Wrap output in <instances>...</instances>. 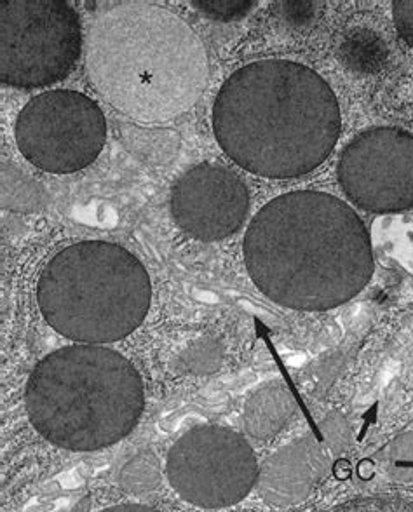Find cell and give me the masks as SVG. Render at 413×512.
Instances as JSON below:
<instances>
[{
  "label": "cell",
  "instance_id": "obj_1",
  "mask_svg": "<svg viewBox=\"0 0 413 512\" xmlns=\"http://www.w3.org/2000/svg\"><path fill=\"white\" fill-rule=\"evenodd\" d=\"M244 263L260 293L295 310L353 300L373 276L372 239L339 197L298 190L272 199L244 236Z\"/></svg>",
  "mask_w": 413,
  "mask_h": 512
},
{
  "label": "cell",
  "instance_id": "obj_2",
  "mask_svg": "<svg viewBox=\"0 0 413 512\" xmlns=\"http://www.w3.org/2000/svg\"><path fill=\"white\" fill-rule=\"evenodd\" d=\"M342 117L321 75L288 60L239 68L218 91L213 131L237 166L271 180L309 175L339 142Z\"/></svg>",
  "mask_w": 413,
  "mask_h": 512
},
{
  "label": "cell",
  "instance_id": "obj_3",
  "mask_svg": "<svg viewBox=\"0 0 413 512\" xmlns=\"http://www.w3.org/2000/svg\"><path fill=\"white\" fill-rule=\"evenodd\" d=\"M86 65L103 100L140 124H164L187 114L210 77L199 35L152 2H114L96 11Z\"/></svg>",
  "mask_w": 413,
  "mask_h": 512
},
{
  "label": "cell",
  "instance_id": "obj_4",
  "mask_svg": "<svg viewBox=\"0 0 413 512\" xmlns=\"http://www.w3.org/2000/svg\"><path fill=\"white\" fill-rule=\"evenodd\" d=\"M25 398L35 431L70 452L116 445L135 429L145 405L135 366L98 345L51 352L28 378Z\"/></svg>",
  "mask_w": 413,
  "mask_h": 512
},
{
  "label": "cell",
  "instance_id": "obj_5",
  "mask_svg": "<svg viewBox=\"0 0 413 512\" xmlns=\"http://www.w3.org/2000/svg\"><path fill=\"white\" fill-rule=\"evenodd\" d=\"M147 269L119 244L82 241L42 270L37 304L53 330L79 344H114L149 314Z\"/></svg>",
  "mask_w": 413,
  "mask_h": 512
},
{
  "label": "cell",
  "instance_id": "obj_6",
  "mask_svg": "<svg viewBox=\"0 0 413 512\" xmlns=\"http://www.w3.org/2000/svg\"><path fill=\"white\" fill-rule=\"evenodd\" d=\"M81 49V18L65 0L0 2L2 84L35 89L63 81Z\"/></svg>",
  "mask_w": 413,
  "mask_h": 512
},
{
  "label": "cell",
  "instance_id": "obj_7",
  "mask_svg": "<svg viewBox=\"0 0 413 512\" xmlns=\"http://www.w3.org/2000/svg\"><path fill=\"white\" fill-rule=\"evenodd\" d=\"M16 145L35 168L70 175L88 168L107 142L102 108L72 89L37 95L16 119Z\"/></svg>",
  "mask_w": 413,
  "mask_h": 512
},
{
  "label": "cell",
  "instance_id": "obj_8",
  "mask_svg": "<svg viewBox=\"0 0 413 512\" xmlns=\"http://www.w3.org/2000/svg\"><path fill=\"white\" fill-rule=\"evenodd\" d=\"M166 472L183 500L204 509H224L248 497L260 469L257 455L239 432L203 425L173 445Z\"/></svg>",
  "mask_w": 413,
  "mask_h": 512
},
{
  "label": "cell",
  "instance_id": "obj_9",
  "mask_svg": "<svg viewBox=\"0 0 413 512\" xmlns=\"http://www.w3.org/2000/svg\"><path fill=\"white\" fill-rule=\"evenodd\" d=\"M340 187L359 208L398 213L413 208V135L373 128L347 145L340 157Z\"/></svg>",
  "mask_w": 413,
  "mask_h": 512
},
{
  "label": "cell",
  "instance_id": "obj_10",
  "mask_svg": "<svg viewBox=\"0 0 413 512\" xmlns=\"http://www.w3.org/2000/svg\"><path fill=\"white\" fill-rule=\"evenodd\" d=\"M250 209V194L232 169L199 164L178 178L171 190V213L190 237L213 243L236 234Z\"/></svg>",
  "mask_w": 413,
  "mask_h": 512
},
{
  "label": "cell",
  "instance_id": "obj_11",
  "mask_svg": "<svg viewBox=\"0 0 413 512\" xmlns=\"http://www.w3.org/2000/svg\"><path fill=\"white\" fill-rule=\"evenodd\" d=\"M323 455L312 441H295L265 462L258 488L272 504H293L311 493L321 474Z\"/></svg>",
  "mask_w": 413,
  "mask_h": 512
},
{
  "label": "cell",
  "instance_id": "obj_12",
  "mask_svg": "<svg viewBox=\"0 0 413 512\" xmlns=\"http://www.w3.org/2000/svg\"><path fill=\"white\" fill-rule=\"evenodd\" d=\"M293 408L292 398L286 392L265 389L258 392L257 398L251 399L244 422L255 438H269L283 429Z\"/></svg>",
  "mask_w": 413,
  "mask_h": 512
},
{
  "label": "cell",
  "instance_id": "obj_13",
  "mask_svg": "<svg viewBox=\"0 0 413 512\" xmlns=\"http://www.w3.org/2000/svg\"><path fill=\"white\" fill-rule=\"evenodd\" d=\"M192 6L201 9L203 13L210 14L215 20L231 21L241 18L248 13L253 2L243 0H203V2H192Z\"/></svg>",
  "mask_w": 413,
  "mask_h": 512
},
{
  "label": "cell",
  "instance_id": "obj_14",
  "mask_svg": "<svg viewBox=\"0 0 413 512\" xmlns=\"http://www.w3.org/2000/svg\"><path fill=\"white\" fill-rule=\"evenodd\" d=\"M393 16L401 39L413 49V0L393 2Z\"/></svg>",
  "mask_w": 413,
  "mask_h": 512
},
{
  "label": "cell",
  "instance_id": "obj_15",
  "mask_svg": "<svg viewBox=\"0 0 413 512\" xmlns=\"http://www.w3.org/2000/svg\"><path fill=\"white\" fill-rule=\"evenodd\" d=\"M394 460L398 462L400 478L413 481V432L394 443Z\"/></svg>",
  "mask_w": 413,
  "mask_h": 512
},
{
  "label": "cell",
  "instance_id": "obj_16",
  "mask_svg": "<svg viewBox=\"0 0 413 512\" xmlns=\"http://www.w3.org/2000/svg\"><path fill=\"white\" fill-rule=\"evenodd\" d=\"M102 512H159L149 506H142V504H121V506L109 507Z\"/></svg>",
  "mask_w": 413,
  "mask_h": 512
}]
</instances>
